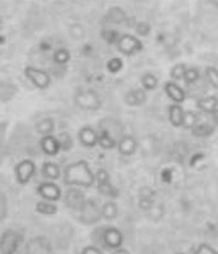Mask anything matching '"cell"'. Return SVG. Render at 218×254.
I'll return each instance as SVG.
<instances>
[{"mask_svg": "<svg viewBox=\"0 0 218 254\" xmlns=\"http://www.w3.org/2000/svg\"><path fill=\"white\" fill-rule=\"evenodd\" d=\"M37 193L42 199L49 200V202H57L63 198V191L61 188L57 186L55 182H42L37 187Z\"/></svg>", "mask_w": 218, "mask_h": 254, "instance_id": "8fae6325", "label": "cell"}, {"mask_svg": "<svg viewBox=\"0 0 218 254\" xmlns=\"http://www.w3.org/2000/svg\"><path fill=\"white\" fill-rule=\"evenodd\" d=\"M24 75L39 90H46L51 84L50 74L44 69H39L36 66H26Z\"/></svg>", "mask_w": 218, "mask_h": 254, "instance_id": "8992f818", "label": "cell"}, {"mask_svg": "<svg viewBox=\"0 0 218 254\" xmlns=\"http://www.w3.org/2000/svg\"><path fill=\"white\" fill-rule=\"evenodd\" d=\"M135 31H137V33L139 36H147V35L150 33L151 27L150 24L144 23V22H139V23H137V26H135Z\"/></svg>", "mask_w": 218, "mask_h": 254, "instance_id": "8d00e7d4", "label": "cell"}, {"mask_svg": "<svg viewBox=\"0 0 218 254\" xmlns=\"http://www.w3.org/2000/svg\"><path fill=\"white\" fill-rule=\"evenodd\" d=\"M117 50L121 53L123 55H126V57H132L135 53L141 51L143 49V44L138 37L133 36V35H123L120 36L119 40L116 42Z\"/></svg>", "mask_w": 218, "mask_h": 254, "instance_id": "ba28073f", "label": "cell"}, {"mask_svg": "<svg viewBox=\"0 0 218 254\" xmlns=\"http://www.w3.org/2000/svg\"><path fill=\"white\" fill-rule=\"evenodd\" d=\"M42 174H44V177L46 179L51 180V182L59 180L60 177H61V171H60L59 165L51 161H48L42 165Z\"/></svg>", "mask_w": 218, "mask_h": 254, "instance_id": "ffe728a7", "label": "cell"}, {"mask_svg": "<svg viewBox=\"0 0 218 254\" xmlns=\"http://www.w3.org/2000/svg\"><path fill=\"white\" fill-rule=\"evenodd\" d=\"M100 243H102L106 248L115 251L117 248H121L124 243V235L116 227H105L101 230Z\"/></svg>", "mask_w": 218, "mask_h": 254, "instance_id": "52a82bcc", "label": "cell"}, {"mask_svg": "<svg viewBox=\"0 0 218 254\" xmlns=\"http://www.w3.org/2000/svg\"><path fill=\"white\" fill-rule=\"evenodd\" d=\"M64 183L68 187L91 188L96 183V177L86 160H79L68 165L64 170Z\"/></svg>", "mask_w": 218, "mask_h": 254, "instance_id": "6da1fadb", "label": "cell"}, {"mask_svg": "<svg viewBox=\"0 0 218 254\" xmlns=\"http://www.w3.org/2000/svg\"><path fill=\"white\" fill-rule=\"evenodd\" d=\"M96 177V183H97V188L99 191L102 195H106V197L110 198H116L119 195L116 188H115L112 184H111L110 175L105 169H99L97 173L95 174Z\"/></svg>", "mask_w": 218, "mask_h": 254, "instance_id": "30bf717a", "label": "cell"}, {"mask_svg": "<svg viewBox=\"0 0 218 254\" xmlns=\"http://www.w3.org/2000/svg\"><path fill=\"white\" fill-rule=\"evenodd\" d=\"M116 148L120 152V155L132 156L137 152L138 142L134 137H132V135H124V137H121L119 141H117Z\"/></svg>", "mask_w": 218, "mask_h": 254, "instance_id": "5bb4252c", "label": "cell"}, {"mask_svg": "<svg viewBox=\"0 0 218 254\" xmlns=\"http://www.w3.org/2000/svg\"><path fill=\"white\" fill-rule=\"evenodd\" d=\"M200 72L198 68H186L185 75H184V81L188 84H193L199 79Z\"/></svg>", "mask_w": 218, "mask_h": 254, "instance_id": "d6a6232c", "label": "cell"}, {"mask_svg": "<svg viewBox=\"0 0 218 254\" xmlns=\"http://www.w3.org/2000/svg\"><path fill=\"white\" fill-rule=\"evenodd\" d=\"M199 123V117L195 111L188 110L184 113V119H182V126L185 129H193Z\"/></svg>", "mask_w": 218, "mask_h": 254, "instance_id": "d4e9b609", "label": "cell"}, {"mask_svg": "<svg viewBox=\"0 0 218 254\" xmlns=\"http://www.w3.org/2000/svg\"><path fill=\"white\" fill-rule=\"evenodd\" d=\"M81 254H104V252L99 247H96V245H87V247L82 249Z\"/></svg>", "mask_w": 218, "mask_h": 254, "instance_id": "74e56055", "label": "cell"}, {"mask_svg": "<svg viewBox=\"0 0 218 254\" xmlns=\"http://www.w3.org/2000/svg\"><path fill=\"white\" fill-rule=\"evenodd\" d=\"M197 106L203 113L212 114L216 109H218V99L216 96H206L203 99L198 100Z\"/></svg>", "mask_w": 218, "mask_h": 254, "instance_id": "d6986e66", "label": "cell"}, {"mask_svg": "<svg viewBox=\"0 0 218 254\" xmlns=\"http://www.w3.org/2000/svg\"><path fill=\"white\" fill-rule=\"evenodd\" d=\"M102 36H104V40L109 42V44H116L117 40H119V33L116 31H111V30H106L104 33H102Z\"/></svg>", "mask_w": 218, "mask_h": 254, "instance_id": "e575fe53", "label": "cell"}, {"mask_svg": "<svg viewBox=\"0 0 218 254\" xmlns=\"http://www.w3.org/2000/svg\"><path fill=\"white\" fill-rule=\"evenodd\" d=\"M4 42H5V39H4V36H0V45H3Z\"/></svg>", "mask_w": 218, "mask_h": 254, "instance_id": "60d3db41", "label": "cell"}, {"mask_svg": "<svg viewBox=\"0 0 218 254\" xmlns=\"http://www.w3.org/2000/svg\"><path fill=\"white\" fill-rule=\"evenodd\" d=\"M35 173H36V165L30 159H24L19 161L14 169L15 179L21 186L28 184L33 178V175H35Z\"/></svg>", "mask_w": 218, "mask_h": 254, "instance_id": "9c48e42d", "label": "cell"}, {"mask_svg": "<svg viewBox=\"0 0 218 254\" xmlns=\"http://www.w3.org/2000/svg\"><path fill=\"white\" fill-rule=\"evenodd\" d=\"M101 215L104 220L108 221H112L119 215V207L115 203L114 200H108L106 203L102 204L101 207Z\"/></svg>", "mask_w": 218, "mask_h": 254, "instance_id": "44dd1931", "label": "cell"}, {"mask_svg": "<svg viewBox=\"0 0 218 254\" xmlns=\"http://www.w3.org/2000/svg\"><path fill=\"white\" fill-rule=\"evenodd\" d=\"M184 109L180 104H172L168 108V119L173 127H181L184 119Z\"/></svg>", "mask_w": 218, "mask_h": 254, "instance_id": "ac0fdd59", "label": "cell"}, {"mask_svg": "<svg viewBox=\"0 0 218 254\" xmlns=\"http://www.w3.org/2000/svg\"><path fill=\"white\" fill-rule=\"evenodd\" d=\"M186 72V65L184 63H179L171 69L170 77L172 78L173 81H180V79H184V75Z\"/></svg>", "mask_w": 218, "mask_h": 254, "instance_id": "4dcf8cb0", "label": "cell"}, {"mask_svg": "<svg viewBox=\"0 0 218 254\" xmlns=\"http://www.w3.org/2000/svg\"><path fill=\"white\" fill-rule=\"evenodd\" d=\"M78 138H79V142L88 148H92L96 144H99V133L96 132L92 127H83L78 133Z\"/></svg>", "mask_w": 218, "mask_h": 254, "instance_id": "9a60e30c", "label": "cell"}, {"mask_svg": "<svg viewBox=\"0 0 218 254\" xmlns=\"http://www.w3.org/2000/svg\"><path fill=\"white\" fill-rule=\"evenodd\" d=\"M8 212H9V203L6 195L3 191H0V222H3L8 217Z\"/></svg>", "mask_w": 218, "mask_h": 254, "instance_id": "1f68e13d", "label": "cell"}, {"mask_svg": "<svg viewBox=\"0 0 218 254\" xmlns=\"http://www.w3.org/2000/svg\"><path fill=\"white\" fill-rule=\"evenodd\" d=\"M24 254H55L54 245L46 236H33L26 244Z\"/></svg>", "mask_w": 218, "mask_h": 254, "instance_id": "277c9868", "label": "cell"}, {"mask_svg": "<svg viewBox=\"0 0 218 254\" xmlns=\"http://www.w3.org/2000/svg\"><path fill=\"white\" fill-rule=\"evenodd\" d=\"M57 141L60 144V150L61 151H69L73 147V139L70 134L66 132H61L57 135Z\"/></svg>", "mask_w": 218, "mask_h": 254, "instance_id": "f1b7e54d", "label": "cell"}, {"mask_svg": "<svg viewBox=\"0 0 218 254\" xmlns=\"http://www.w3.org/2000/svg\"><path fill=\"white\" fill-rule=\"evenodd\" d=\"M141 83L142 87H143L146 91H153L157 88V86H159V78L156 77V75H153L152 73H146V74H143V77H142Z\"/></svg>", "mask_w": 218, "mask_h": 254, "instance_id": "484cf974", "label": "cell"}, {"mask_svg": "<svg viewBox=\"0 0 218 254\" xmlns=\"http://www.w3.org/2000/svg\"><path fill=\"white\" fill-rule=\"evenodd\" d=\"M102 218L101 208L93 199H87L84 206L79 211L78 220L84 225H95Z\"/></svg>", "mask_w": 218, "mask_h": 254, "instance_id": "5b68a950", "label": "cell"}, {"mask_svg": "<svg viewBox=\"0 0 218 254\" xmlns=\"http://www.w3.org/2000/svg\"><path fill=\"white\" fill-rule=\"evenodd\" d=\"M176 254H185V253H176Z\"/></svg>", "mask_w": 218, "mask_h": 254, "instance_id": "7bdbcfd3", "label": "cell"}, {"mask_svg": "<svg viewBox=\"0 0 218 254\" xmlns=\"http://www.w3.org/2000/svg\"><path fill=\"white\" fill-rule=\"evenodd\" d=\"M35 129H36V132L39 133L40 135H50L51 133L54 132L55 129V122L54 119H51V118H44L40 122L36 123V126H35Z\"/></svg>", "mask_w": 218, "mask_h": 254, "instance_id": "7402d4cb", "label": "cell"}, {"mask_svg": "<svg viewBox=\"0 0 218 254\" xmlns=\"http://www.w3.org/2000/svg\"><path fill=\"white\" fill-rule=\"evenodd\" d=\"M144 88H134L125 95V102L129 106H139L146 101V92Z\"/></svg>", "mask_w": 218, "mask_h": 254, "instance_id": "e0dca14e", "label": "cell"}, {"mask_svg": "<svg viewBox=\"0 0 218 254\" xmlns=\"http://www.w3.org/2000/svg\"><path fill=\"white\" fill-rule=\"evenodd\" d=\"M211 115H212V117H213V119H215V122L218 123V109H216V110L213 111V113L211 114Z\"/></svg>", "mask_w": 218, "mask_h": 254, "instance_id": "ab89813d", "label": "cell"}, {"mask_svg": "<svg viewBox=\"0 0 218 254\" xmlns=\"http://www.w3.org/2000/svg\"><path fill=\"white\" fill-rule=\"evenodd\" d=\"M111 254H130V252L128 251V249H124V248H117L115 249L114 252Z\"/></svg>", "mask_w": 218, "mask_h": 254, "instance_id": "f35d334b", "label": "cell"}, {"mask_svg": "<svg viewBox=\"0 0 218 254\" xmlns=\"http://www.w3.org/2000/svg\"><path fill=\"white\" fill-rule=\"evenodd\" d=\"M54 62L59 65H65V64L69 63V60H70V53H69L68 49L65 48H60L57 49L56 51L54 53Z\"/></svg>", "mask_w": 218, "mask_h": 254, "instance_id": "83f0119b", "label": "cell"}, {"mask_svg": "<svg viewBox=\"0 0 218 254\" xmlns=\"http://www.w3.org/2000/svg\"><path fill=\"white\" fill-rule=\"evenodd\" d=\"M1 26H3V22H1V19H0V30H1Z\"/></svg>", "mask_w": 218, "mask_h": 254, "instance_id": "b9f144b4", "label": "cell"}, {"mask_svg": "<svg viewBox=\"0 0 218 254\" xmlns=\"http://www.w3.org/2000/svg\"><path fill=\"white\" fill-rule=\"evenodd\" d=\"M123 60L120 59V58H112L108 62V69L109 72L111 73H117L120 72L121 69H123Z\"/></svg>", "mask_w": 218, "mask_h": 254, "instance_id": "836d02e7", "label": "cell"}, {"mask_svg": "<svg viewBox=\"0 0 218 254\" xmlns=\"http://www.w3.org/2000/svg\"><path fill=\"white\" fill-rule=\"evenodd\" d=\"M40 148L42 150V152L45 155L50 156H56L60 152V144L57 141V137H54L53 134L50 135H44V137L40 139Z\"/></svg>", "mask_w": 218, "mask_h": 254, "instance_id": "4fadbf2b", "label": "cell"}, {"mask_svg": "<svg viewBox=\"0 0 218 254\" xmlns=\"http://www.w3.org/2000/svg\"><path fill=\"white\" fill-rule=\"evenodd\" d=\"M86 197H84L83 191H81L79 189L74 188V187H70L68 190L65 191L64 194V203L68 208L73 209V211H77L79 212L82 209V207L86 203Z\"/></svg>", "mask_w": 218, "mask_h": 254, "instance_id": "7c38bea8", "label": "cell"}, {"mask_svg": "<svg viewBox=\"0 0 218 254\" xmlns=\"http://www.w3.org/2000/svg\"><path fill=\"white\" fill-rule=\"evenodd\" d=\"M36 212L40 215L44 216H53L57 212V206L55 204V202H49V200L42 199L40 202H37L36 206H35Z\"/></svg>", "mask_w": 218, "mask_h": 254, "instance_id": "cb8c5ba5", "label": "cell"}, {"mask_svg": "<svg viewBox=\"0 0 218 254\" xmlns=\"http://www.w3.org/2000/svg\"><path fill=\"white\" fill-rule=\"evenodd\" d=\"M99 146H101L105 150H114L117 146V142L108 129H102L99 133Z\"/></svg>", "mask_w": 218, "mask_h": 254, "instance_id": "603a6c76", "label": "cell"}, {"mask_svg": "<svg viewBox=\"0 0 218 254\" xmlns=\"http://www.w3.org/2000/svg\"><path fill=\"white\" fill-rule=\"evenodd\" d=\"M206 77L209 84L218 90V69L215 66H207L206 68Z\"/></svg>", "mask_w": 218, "mask_h": 254, "instance_id": "f546056e", "label": "cell"}, {"mask_svg": "<svg viewBox=\"0 0 218 254\" xmlns=\"http://www.w3.org/2000/svg\"><path fill=\"white\" fill-rule=\"evenodd\" d=\"M164 92H166V95L172 100L173 104L181 105L186 99L185 91L182 90L181 87H179L175 82L172 81L166 82V83H164Z\"/></svg>", "mask_w": 218, "mask_h": 254, "instance_id": "2e32d148", "label": "cell"}, {"mask_svg": "<svg viewBox=\"0 0 218 254\" xmlns=\"http://www.w3.org/2000/svg\"><path fill=\"white\" fill-rule=\"evenodd\" d=\"M212 132H213V128L209 126V124H207V123H198L197 126L191 129V133H193V135H195V137H199V138L208 137L209 134H212Z\"/></svg>", "mask_w": 218, "mask_h": 254, "instance_id": "4316f807", "label": "cell"}, {"mask_svg": "<svg viewBox=\"0 0 218 254\" xmlns=\"http://www.w3.org/2000/svg\"><path fill=\"white\" fill-rule=\"evenodd\" d=\"M75 105L82 110L96 111L102 106V100L100 95L95 90L91 88H84L79 90L74 97Z\"/></svg>", "mask_w": 218, "mask_h": 254, "instance_id": "3957f363", "label": "cell"}, {"mask_svg": "<svg viewBox=\"0 0 218 254\" xmlns=\"http://www.w3.org/2000/svg\"><path fill=\"white\" fill-rule=\"evenodd\" d=\"M194 254H218V252L213 248L212 245L203 243V244H200L199 247H198Z\"/></svg>", "mask_w": 218, "mask_h": 254, "instance_id": "d590c367", "label": "cell"}, {"mask_svg": "<svg viewBox=\"0 0 218 254\" xmlns=\"http://www.w3.org/2000/svg\"><path fill=\"white\" fill-rule=\"evenodd\" d=\"M23 243V234L14 229H6L0 235V254H17Z\"/></svg>", "mask_w": 218, "mask_h": 254, "instance_id": "7a4b0ae2", "label": "cell"}]
</instances>
